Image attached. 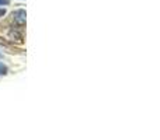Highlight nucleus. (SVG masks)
I'll return each mask as SVG.
<instances>
[{"label": "nucleus", "instance_id": "f257e3e1", "mask_svg": "<svg viewBox=\"0 0 160 140\" xmlns=\"http://www.w3.org/2000/svg\"><path fill=\"white\" fill-rule=\"evenodd\" d=\"M25 17H27L25 10H17V11H14V13H13L14 21H16L18 25H24L25 24Z\"/></svg>", "mask_w": 160, "mask_h": 140}, {"label": "nucleus", "instance_id": "f03ea898", "mask_svg": "<svg viewBox=\"0 0 160 140\" xmlns=\"http://www.w3.org/2000/svg\"><path fill=\"white\" fill-rule=\"evenodd\" d=\"M7 74V67H6V65L0 63V76H6Z\"/></svg>", "mask_w": 160, "mask_h": 140}, {"label": "nucleus", "instance_id": "7ed1b4c3", "mask_svg": "<svg viewBox=\"0 0 160 140\" xmlns=\"http://www.w3.org/2000/svg\"><path fill=\"white\" fill-rule=\"evenodd\" d=\"M8 0H0V6H3V4H8Z\"/></svg>", "mask_w": 160, "mask_h": 140}, {"label": "nucleus", "instance_id": "20e7f679", "mask_svg": "<svg viewBox=\"0 0 160 140\" xmlns=\"http://www.w3.org/2000/svg\"><path fill=\"white\" fill-rule=\"evenodd\" d=\"M4 14H6V10L4 8H0V17H3Z\"/></svg>", "mask_w": 160, "mask_h": 140}]
</instances>
